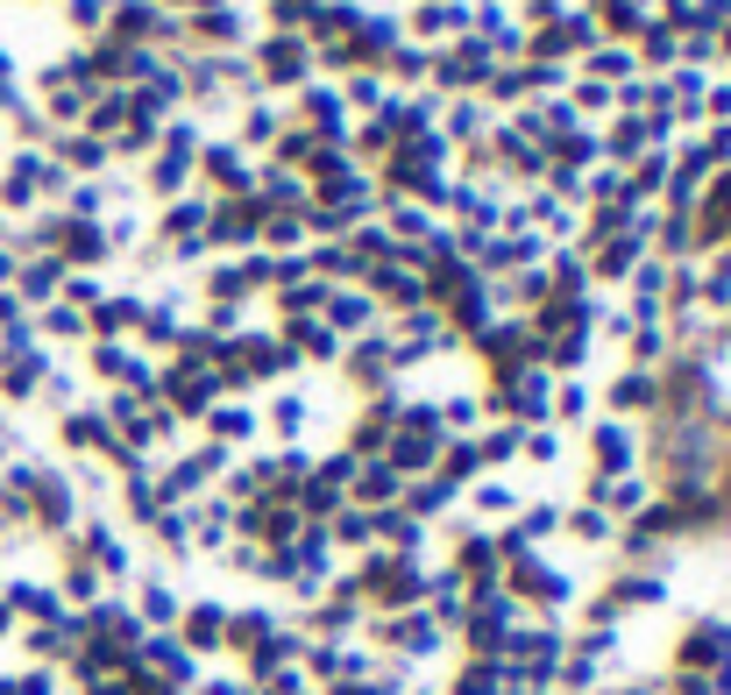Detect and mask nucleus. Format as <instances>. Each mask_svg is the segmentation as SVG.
Listing matches in <instances>:
<instances>
[{
  "instance_id": "5",
  "label": "nucleus",
  "mask_w": 731,
  "mask_h": 695,
  "mask_svg": "<svg viewBox=\"0 0 731 695\" xmlns=\"http://www.w3.org/2000/svg\"><path fill=\"white\" fill-rule=\"evenodd\" d=\"M575 532H583V539H611V518L589 505V511H575Z\"/></svg>"
},
{
  "instance_id": "2",
  "label": "nucleus",
  "mask_w": 731,
  "mask_h": 695,
  "mask_svg": "<svg viewBox=\"0 0 731 695\" xmlns=\"http://www.w3.org/2000/svg\"><path fill=\"white\" fill-rule=\"evenodd\" d=\"M398 490H406V476H398L391 461H370V469H355V497H362V505H391Z\"/></svg>"
},
{
  "instance_id": "8",
  "label": "nucleus",
  "mask_w": 731,
  "mask_h": 695,
  "mask_svg": "<svg viewBox=\"0 0 731 695\" xmlns=\"http://www.w3.org/2000/svg\"><path fill=\"white\" fill-rule=\"evenodd\" d=\"M334 320H341V326H362V320H370V305H362V298H341Z\"/></svg>"
},
{
  "instance_id": "7",
  "label": "nucleus",
  "mask_w": 731,
  "mask_h": 695,
  "mask_svg": "<svg viewBox=\"0 0 731 695\" xmlns=\"http://www.w3.org/2000/svg\"><path fill=\"white\" fill-rule=\"evenodd\" d=\"M476 511H511V490H497V482H484V490H476Z\"/></svg>"
},
{
  "instance_id": "3",
  "label": "nucleus",
  "mask_w": 731,
  "mask_h": 695,
  "mask_svg": "<svg viewBox=\"0 0 731 695\" xmlns=\"http://www.w3.org/2000/svg\"><path fill=\"white\" fill-rule=\"evenodd\" d=\"M143 625H178V596L164 583H143Z\"/></svg>"
},
{
  "instance_id": "4",
  "label": "nucleus",
  "mask_w": 731,
  "mask_h": 695,
  "mask_svg": "<svg viewBox=\"0 0 731 695\" xmlns=\"http://www.w3.org/2000/svg\"><path fill=\"white\" fill-rule=\"evenodd\" d=\"M326 539H349V547H362V539H370V511H341V526L326 532Z\"/></svg>"
},
{
  "instance_id": "1",
  "label": "nucleus",
  "mask_w": 731,
  "mask_h": 695,
  "mask_svg": "<svg viewBox=\"0 0 731 695\" xmlns=\"http://www.w3.org/2000/svg\"><path fill=\"white\" fill-rule=\"evenodd\" d=\"M185 617V646H206L214 653L221 639H227V610L221 604H199V610H178Z\"/></svg>"
},
{
  "instance_id": "6",
  "label": "nucleus",
  "mask_w": 731,
  "mask_h": 695,
  "mask_svg": "<svg viewBox=\"0 0 731 695\" xmlns=\"http://www.w3.org/2000/svg\"><path fill=\"white\" fill-rule=\"evenodd\" d=\"M214 433H221V440H248V412H221Z\"/></svg>"
}]
</instances>
